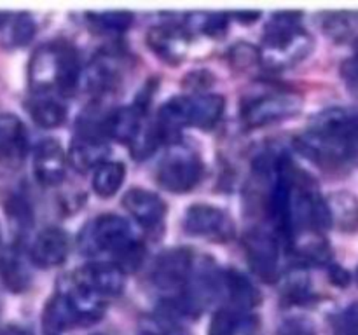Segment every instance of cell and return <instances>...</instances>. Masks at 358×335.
<instances>
[{
  "instance_id": "20",
  "label": "cell",
  "mask_w": 358,
  "mask_h": 335,
  "mask_svg": "<svg viewBox=\"0 0 358 335\" xmlns=\"http://www.w3.org/2000/svg\"><path fill=\"white\" fill-rule=\"evenodd\" d=\"M222 293L229 299L231 307L247 313L261 302V293L257 286L236 269L222 271Z\"/></svg>"
},
{
  "instance_id": "2",
  "label": "cell",
  "mask_w": 358,
  "mask_h": 335,
  "mask_svg": "<svg viewBox=\"0 0 358 335\" xmlns=\"http://www.w3.org/2000/svg\"><path fill=\"white\" fill-rule=\"evenodd\" d=\"M84 255L110 253L122 272H133L145 258L143 243L135 236L128 220L114 213H105L91 220L79 236Z\"/></svg>"
},
{
  "instance_id": "32",
  "label": "cell",
  "mask_w": 358,
  "mask_h": 335,
  "mask_svg": "<svg viewBox=\"0 0 358 335\" xmlns=\"http://www.w3.org/2000/svg\"><path fill=\"white\" fill-rule=\"evenodd\" d=\"M201 21H199V30L206 35H222L227 28V14L226 13H205L201 14Z\"/></svg>"
},
{
  "instance_id": "6",
  "label": "cell",
  "mask_w": 358,
  "mask_h": 335,
  "mask_svg": "<svg viewBox=\"0 0 358 335\" xmlns=\"http://www.w3.org/2000/svg\"><path fill=\"white\" fill-rule=\"evenodd\" d=\"M105 300L76 285L66 278L62 288L45 304L42 321L49 334L69 330L73 327H87L103 316Z\"/></svg>"
},
{
  "instance_id": "26",
  "label": "cell",
  "mask_w": 358,
  "mask_h": 335,
  "mask_svg": "<svg viewBox=\"0 0 358 335\" xmlns=\"http://www.w3.org/2000/svg\"><path fill=\"white\" fill-rule=\"evenodd\" d=\"M245 313L234 307H222L217 311L210 321L208 335H238L245 325Z\"/></svg>"
},
{
  "instance_id": "25",
  "label": "cell",
  "mask_w": 358,
  "mask_h": 335,
  "mask_svg": "<svg viewBox=\"0 0 358 335\" xmlns=\"http://www.w3.org/2000/svg\"><path fill=\"white\" fill-rule=\"evenodd\" d=\"M87 21L96 30L105 34H122L133 23V14L128 10H103V13H87Z\"/></svg>"
},
{
  "instance_id": "29",
  "label": "cell",
  "mask_w": 358,
  "mask_h": 335,
  "mask_svg": "<svg viewBox=\"0 0 358 335\" xmlns=\"http://www.w3.org/2000/svg\"><path fill=\"white\" fill-rule=\"evenodd\" d=\"M282 299L289 306H308L315 300V292L308 278H294L283 286Z\"/></svg>"
},
{
  "instance_id": "23",
  "label": "cell",
  "mask_w": 358,
  "mask_h": 335,
  "mask_svg": "<svg viewBox=\"0 0 358 335\" xmlns=\"http://www.w3.org/2000/svg\"><path fill=\"white\" fill-rule=\"evenodd\" d=\"M28 112H30L35 124L45 129L58 128L66 119L65 103L52 96H41L31 100L28 105Z\"/></svg>"
},
{
  "instance_id": "4",
  "label": "cell",
  "mask_w": 358,
  "mask_h": 335,
  "mask_svg": "<svg viewBox=\"0 0 358 335\" xmlns=\"http://www.w3.org/2000/svg\"><path fill=\"white\" fill-rule=\"evenodd\" d=\"M80 75L79 56L69 42L41 45L28 65V82L37 93L55 89L59 94H70L79 84Z\"/></svg>"
},
{
  "instance_id": "21",
  "label": "cell",
  "mask_w": 358,
  "mask_h": 335,
  "mask_svg": "<svg viewBox=\"0 0 358 335\" xmlns=\"http://www.w3.org/2000/svg\"><path fill=\"white\" fill-rule=\"evenodd\" d=\"M27 128L14 114H0V161H17L27 152Z\"/></svg>"
},
{
  "instance_id": "28",
  "label": "cell",
  "mask_w": 358,
  "mask_h": 335,
  "mask_svg": "<svg viewBox=\"0 0 358 335\" xmlns=\"http://www.w3.org/2000/svg\"><path fill=\"white\" fill-rule=\"evenodd\" d=\"M35 30H37V24H35L34 17L28 13H21L17 16L13 17L9 28H7L6 42L13 47H21V45H27L28 42L34 38Z\"/></svg>"
},
{
  "instance_id": "8",
  "label": "cell",
  "mask_w": 358,
  "mask_h": 335,
  "mask_svg": "<svg viewBox=\"0 0 358 335\" xmlns=\"http://www.w3.org/2000/svg\"><path fill=\"white\" fill-rule=\"evenodd\" d=\"M243 244L252 271L268 283L278 279L282 250V237H278V232L266 227H254L245 234Z\"/></svg>"
},
{
  "instance_id": "9",
  "label": "cell",
  "mask_w": 358,
  "mask_h": 335,
  "mask_svg": "<svg viewBox=\"0 0 358 335\" xmlns=\"http://www.w3.org/2000/svg\"><path fill=\"white\" fill-rule=\"evenodd\" d=\"M301 98L292 93H269L247 101L241 108V119L248 128H262L289 119L301 110Z\"/></svg>"
},
{
  "instance_id": "24",
  "label": "cell",
  "mask_w": 358,
  "mask_h": 335,
  "mask_svg": "<svg viewBox=\"0 0 358 335\" xmlns=\"http://www.w3.org/2000/svg\"><path fill=\"white\" fill-rule=\"evenodd\" d=\"M126 178V166L117 161H107L94 170L93 191L101 199H108L119 192Z\"/></svg>"
},
{
  "instance_id": "17",
  "label": "cell",
  "mask_w": 358,
  "mask_h": 335,
  "mask_svg": "<svg viewBox=\"0 0 358 335\" xmlns=\"http://www.w3.org/2000/svg\"><path fill=\"white\" fill-rule=\"evenodd\" d=\"M121 80V61L114 51L100 52L83 72V84L90 93L103 94L114 89Z\"/></svg>"
},
{
  "instance_id": "7",
  "label": "cell",
  "mask_w": 358,
  "mask_h": 335,
  "mask_svg": "<svg viewBox=\"0 0 358 335\" xmlns=\"http://www.w3.org/2000/svg\"><path fill=\"white\" fill-rule=\"evenodd\" d=\"M194 265L196 257L189 248H171L156 258L150 279L157 290L170 295L168 299H175L187 286Z\"/></svg>"
},
{
  "instance_id": "37",
  "label": "cell",
  "mask_w": 358,
  "mask_h": 335,
  "mask_svg": "<svg viewBox=\"0 0 358 335\" xmlns=\"http://www.w3.org/2000/svg\"><path fill=\"white\" fill-rule=\"evenodd\" d=\"M234 14H236V20L245 21V23H252V21L259 20V16H261L259 10H238Z\"/></svg>"
},
{
  "instance_id": "11",
  "label": "cell",
  "mask_w": 358,
  "mask_h": 335,
  "mask_svg": "<svg viewBox=\"0 0 358 335\" xmlns=\"http://www.w3.org/2000/svg\"><path fill=\"white\" fill-rule=\"evenodd\" d=\"M184 229L191 236L212 241H229L236 234L233 218L222 208L208 202H196L187 209Z\"/></svg>"
},
{
  "instance_id": "38",
  "label": "cell",
  "mask_w": 358,
  "mask_h": 335,
  "mask_svg": "<svg viewBox=\"0 0 358 335\" xmlns=\"http://www.w3.org/2000/svg\"><path fill=\"white\" fill-rule=\"evenodd\" d=\"M7 21H9V13H2V10H0V27L6 24Z\"/></svg>"
},
{
  "instance_id": "30",
  "label": "cell",
  "mask_w": 358,
  "mask_h": 335,
  "mask_svg": "<svg viewBox=\"0 0 358 335\" xmlns=\"http://www.w3.org/2000/svg\"><path fill=\"white\" fill-rule=\"evenodd\" d=\"M332 335H358V302L336 314L332 320Z\"/></svg>"
},
{
  "instance_id": "34",
  "label": "cell",
  "mask_w": 358,
  "mask_h": 335,
  "mask_svg": "<svg viewBox=\"0 0 358 335\" xmlns=\"http://www.w3.org/2000/svg\"><path fill=\"white\" fill-rule=\"evenodd\" d=\"M341 75L345 79L346 86L350 87V91L358 94V49L352 58L343 63Z\"/></svg>"
},
{
  "instance_id": "27",
  "label": "cell",
  "mask_w": 358,
  "mask_h": 335,
  "mask_svg": "<svg viewBox=\"0 0 358 335\" xmlns=\"http://www.w3.org/2000/svg\"><path fill=\"white\" fill-rule=\"evenodd\" d=\"M358 24V13L350 10H339V13H329L324 17V30L334 40H345L346 37L355 31Z\"/></svg>"
},
{
  "instance_id": "36",
  "label": "cell",
  "mask_w": 358,
  "mask_h": 335,
  "mask_svg": "<svg viewBox=\"0 0 358 335\" xmlns=\"http://www.w3.org/2000/svg\"><path fill=\"white\" fill-rule=\"evenodd\" d=\"M0 335H31L27 328L17 327V325H3L0 327Z\"/></svg>"
},
{
  "instance_id": "1",
  "label": "cell",
  "mask_w": 358,
  "mask_h": 335,
  "mask_svg": "<svg viewBox=\"0 0 358 335\" xmlns=\"http://www.w3.org/2000/svg\"><path fill=\"white\" fill-rule=\"evenodd\" d=\"M296 149L324 168H341L358 159V110L329 108L296 138Z\"/></svg>"
},
{
  "instance_id": "15",
  "label": "cell",
  "mask_w": 358,
  "mask_h": 335,
  "mask_svg": "<svg viewBox=\"0 0 358 335\" xmlns=\"http://www.w3.org/2000/svg\"><path fill=\"white\" fill-rule=\"evenodd\" d=\"M70 251L69 234L59 227H45L37 234L30 248V260L37 267L51 269L62 265Z\"/></svg>"
},
{
  "instance_id": "14",
  "label": "cell",
  "mask_w": 358,
  "mask_h": 335,
  "mask_svg": "<svg viewBox=\"0 0 358 335\" xmlns=\"http://www.w3.org/2000/svg\"><path fill=\"white\" fill-rule=\"evenodd\" d=\"M189 40H191V35L187 28L180 24H157L147 31V45L150 51H154L163 61L171 63V65L184 59Z\"/></svg>"
},
{
  "instance_id": "35",
  "label": "cell",
  "mask_w": 358,
  "mask_h": 335,
  "mask_svg": "<svg viewBox=\"0 0 358 335\" xmlns=\"http://www.w3.org/2000/svg\"><path fill=\"white\" fill-rule=\"evenodd\" d=\"M329 276H331V281L338 286H346L350 283V274L341 267V265L331 264V271H329Z\"/></svg>"
},
{
  "instance_id": "10",
  "label": "cell",
  "mask_w": 358,
  "mask_h": 335,
  "mask_svg": "<svg viewBox=\"0 0 358 335\" xmlns=\"http://www.w3.org/2000/svg\"><path fill=\"white\" fill-rule=\"evenodd\" d=\"M203 164L196 154L182 150L164 157L156 171L157 184L168 192H189L199 184Z\"/></svg>"
},
{
  "instance_id": "13",
  "label": "cell",
  "mask_w": 358,
  "mask_h": 335,
  "mask_svg": "<svg viewBox=\"0 0 358 335\" xmlns=\"http://www.w3.org/2000/svg\"><path fill=\"white\" fill-rule=\"evenodd\" d=\"M66 157L62 143L55 138H44L34 150V174L44 187H55L62 184L66 174Z\"/></svg>"
},
{
  "instance_id": "18",
  "label": "cell",
  "mask_w": 358,
  "mask_h": 335,
  "mask_svg": "<svg viewBox=\"0 0 358 335\" xmlns=\"http://www.w3.org/2000/svg\"><path fill=\"white\" fill-rule=\"evenodd\" d=\"M108 154L107 140L103 136L91 135V133L77 131L72 145L69 150V163L79 173H86L90 170H96L101 166Z\"/></svg>"
},
{
  "instance_id": "33",
  "label": "cell",
  "mask_w": 358,
  "mask_h": 335,
  "mask_svg": "<svg viewBox=\"0 0 358 335\" xmlns=\"http://www.w3.org/2000/svg\"><path fill=\"white\" fill-rule=\"evenodd\" d=\"M280 335H317L313 325L303 318H292L287 320L280 328Z\"/></svg>"
},
{
  "instance_id": "12",
  "label": "cell",
  "mask_w": 358,
  "mask_h": 335,
  "mask_svg": "<svg viewBox=\"0 0 358 335\" xmlns=\"http://www.w3.org/2000/svg\"><path fill=\"white\" fill-rule=\"evenodd\" d=\"M70 278L76 285L83 286L84 290L103 300L117 297L126 286V274L114 262L112 264H105V262L87 264L77 269Z\"/></svg>"
},
{
  "instance_id": "3",
  "label": "cell",
  "mask_w": 358,
  "mask_h": 335,
  "mask_svg": "<svg viewBox=\"0 0 358 335\" xmlns=\"http://www.w3.org/2000/svg\"><path fill=\"white\" fill-rule=\"evenodd\" d=\"M303 16L296 10L276 13L262 34L261 61L271 70H285L308 58L313 38L301 23Z\"/></svg>"
},
{
  "instance_id": "5",
  "label": "cell",
  "mask_w": 358,
  "mask_h": 335,
  "mask_svg": "<svg viewBox=\"0 0 358 335\" xmlns=\"http://www.w3.org/2000/svg\"><path fill=\"white\" fill-rule=\"evenodd\" d=\"M226 100L220 94L173 96L157 114V131L163 142H175L182 128L212 129L222 119Z\"/></svg>"
},
{
  "instance_id": "31",
  "label": "cell",
  "mask_w": 358,
  "mask_h": 335,
  "mask_svg": "<svg viewBox=\"0 0 358 335\" xmlns=\"http://www.w3.org/2000/svg\"><path fill=\"white\" fill-rule=\"evenodd\" d=\"M229 61L234 68H248L261 61V51L254 45L241 42L229 51Z\"/></svg>"
},
{
  "instance_id": "22",
  "label": "cell",
  "mask_w": 358,
  "mask_h": 335,
  "mask_svg": "<svg viewBox=\"0 0 358 335\" xmlns=\"http://www.w3.org/2000/svg\"><path fill=\"white\" fill-rule=\"evenodd\" d=\"M332 225L352 232L358 229V199L350 192H334L327 198Z\"/></svg>"
},
{
  "instance_id": "16",
  "label": "cell",
  "mask_w": 358,
  "mask_h": 335,
  "mask_svg": "<svg viewBox=\"0 0 358 335\" xmlns=\"http://www.w3.org/2000/svg\"><path fill=\"white\" fill-rule=\"evenodd\" d=\"M122 206L143 229H156L166 216V202L142 187L129 188L122 198Z\"/></svg>"
},
{
  "instance_id": "19",
  "label": "cell",
  "mask_w": 358,
  "mask_h": 335,
  "mask_svg": "<svg viewBox=\"0 0 358 335\" xmlns=\"http://www.w3.org/2000/svg\"><path fill=\"white\" fill-rule=\"evenodd\" d=\"M0 281L13 293H23L30 288V265L20 248L9 246L0 253Z\"/></svg>"
}]
</instances>
